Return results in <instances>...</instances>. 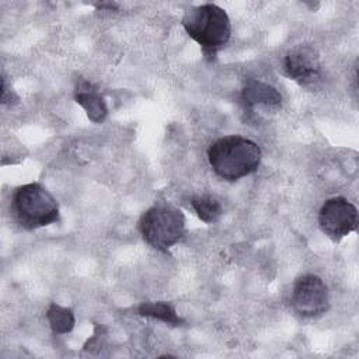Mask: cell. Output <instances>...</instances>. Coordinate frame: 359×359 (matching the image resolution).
<instances>
[{
    "label": "cell",
    "mask_w": 359,
    "mask_h": 359,
    "mask_svg": "<svg viewBox=\"0 0 359 359\" xmlns=\"http://www.w3.org/2000/svg\"><path fill=\"white\" fill-rule=\"evenodd\" d=\"M74 100L79 105L84 108L90 121H93L94 123H101L105 121L108 115L107 104L91 83L81 80L77 84Z\"/></svg>",
    "instance_id": "obj_9"
},
{
    "label": "cell",
    "mask_w": 359,
    "mask_h": 359,
    "mask_svg": "<svg viewBox=\"0 0 359 359\" xmlns=\"http://www.w3.org/2000/svg\"><path fill=\"white\" fill-rule=\"evenodd\" d=\"M261 156V147L255 142L238 135L223 136L208 149L212 170L226 181H237L257 171Z\"/></svg>",
    "instance_id": "obj_1"
},
{
    "label": "cell",
    "mask_w": 359,
    "mask_h": 359,
    "mask_svg": "<svg viewBox=\"0 0 359 359\" xmlns=\"http://www.w3.org/2000/svg\"><path fill=\"white\" fill-rule=\"evenodd\" d=\"M49 325L55 334H67L74 327V314L70 309L52 303L46 311Z\"/></svg>",
    "instance_id": "obj_12"
},
{
    "label": "cell",
    "mask_w": 359,
    "mask_h": 359,
    "mask_svg": "<svg viewBox=\"0 0 359 359\" xmlns=\"http://www.w3.org/2000/svg\"><path fill=\"white\" fill-rule=\"evenodd\" d=\"M241 100L248 109H255L257 107H264L266 109H279L282 105L280 93L271 84L250 80L244 84L241 91Z\"/></svg>",
    "instance_id": "obj_8"
},
{
    "label": "cell",
    "mask_w": 359,
    "mask_h": 359,
    "mask_svg": "<svg viewBox=\"0 0 359 359\" xmlns=\"http://www.w3.org/2000/svg\"><path fill=\"white\" fill-rule=\"evenodd\" d=\"M139 229L150 247L165 252L184 237L185 216L181 209L167 202H157L142 215Z\"/></svg>",
    "instance_id": "obj_3"
},
{
    "label": "cell",
    "mask_w": 359,
    "mask_h": 359,
    "mask_svg": "<svg viewBox=\"0 0 359 359\" xmlns=\"http://www.w3.org/2000/svg\"><path fill=\"white\" fill-rule=\"evenodd\" d=\"M283 73L302 87H316L323 77L317 48L311 43H300L289 49L283 57Z\"/></svg>",
    "instance_id": "obj_6"
},
{
    "label": "cell",
    "mask_w": 359,
    "mask_h": 359,
    "mask_svg": "<svg viewBox=\"0 0 359 359\" xmlns=\"http://www.w3.org/2000/svg\"><path fill=\"white\" fill-rule=\"evenodd\" d=\"M13 210L25 229H38L59 220L57 201L38 182L18 187L13 194Z\"/></svg>",
    "instance_id": "obj_4"
},
{
    "label": "cell",
    "mask_w": 359,
    "mask_h": 359,
    "mask_svg": "<svg viewBox=\"0 0 359 359\" xmlns=\"http://www.w3.org/2000/svg\"><path fill=\"white\" fill-rule=\"evenodd\" d=\"M321 231L338 243L358 227V209L344 196L327 199L318 212Z\"/></svg>",
    "instance_id": "obj_5"
},
{
    "label": "cell",
    "mask_w": 359,
    "mask_h": 359,
    "mask_svg": "<svg viewBox=\"0 0 359 359\" xmlns=\"http://www.w3.org/2000/svg\"><path fill=\"white\" fill-rule=\"evenodd\" d=\"M137 313L142 317L160 320L168 325H182L185 321L177 314L174 306L168 302H143L137 307Z\"/></svg>",
    "instance_id": "obj_10"
},
{
    "label": "cell",
    "mask_w": 359,
    "mask_h": 359,
    "mask_svg": "<svg viewBox=\"0 0 359 359\" xmlns=\"http://www.w3.org/2000/svg\"><path fill=\"white\" fill-rule=\"evenodd\" d=\"M97 6V8H108V10H115V8H118V4L116 3H100V4H95Z\"/></svg>",
    "instance_id": "obj_13"
},
{
    "label": "cell",
    "mask_w": 359,
    "mask_h": 359,
    "mask_svg": "<svg viewBox=\"0 0 359 359\" xmlns=\"http://www.w3.org/2000/svg\"><path fill=\"white\" fill-rule=\"evenodd\" d=\"M293 309L304 317H317L330 309V292L325 282L313 273L296 279L292 290Z\"/></svg>",
    "instance_id": "obj_7"
},
{
    "label": "cell",
    "mask_w": 359,
    "mask_h": 359,
    "mask_svg": "<svg viewBox=\"0 0 359 359\" xmlns=\"http://www.w3.org/2000/svg\"><path fill=\"white\" fill-rule=\"evenodd\" d=\"M182 27L201 45L203 55L210 60L227 45L231 35V24L227 13L213 3L201 4L188 10L182 17Z\"/></svg>",
    "instance_id": "obj_2"
},
{
    "label": "cell",
    "mask_w": 359,
    "mask_h": 359,
    "mask_svg": "<svg viewBox=\"0 0 359 359\" xmlns=\"http://www.w3.org/2000/svg\"><path fill=\"white\" fill-rule=\"evenodd\" d=\"M191 205L198 217L205 223H215L223 213L220 202L210 195H195L191 199Z\"/></svg>",
    "instance_id": "obj_11"
}]
</instances>
